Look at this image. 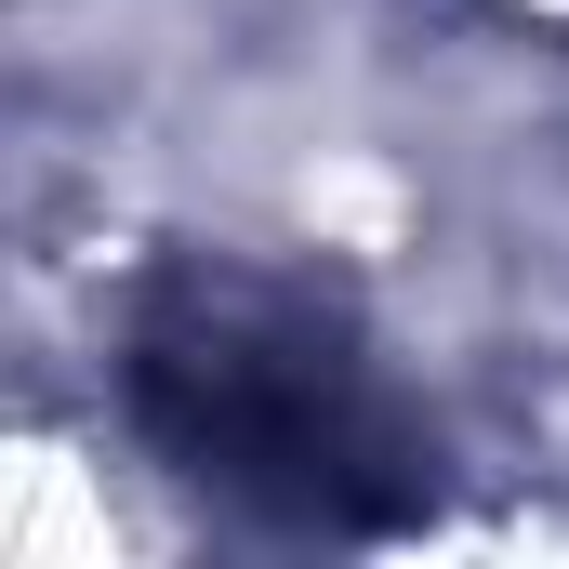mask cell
Instances as JSON below:
<instances>
[{
	"instance_id": "obj_1",
	"label": "cell",
	"mask_w": 569,
	"mask_h": 569,
	"mask_svg": "<svg viewBox=\"0 0 569 569\" xmlns=\"http://www.w3.org/2000/svg\"><path fill=\"white\" fill-rule=\"evenodd\" d=\"M133 425L212 503H252L279 530H385L425 503V437L345 305L252 266H186L133 318Z\"/></svg>"
},
{
	"instance_id": "obj_2",
	"label": "cell",
	"mask_w": 569,
	"mask_h": 569,
	"mask_svg": "<svg viewBox=\"0 0 569 569\" xmlns=\"http://www.w3.org/2000/svg\"><path fill=\"white\" fill-rule=\"evenodd\" d=\"M517 13H543V27H569V0H517Z\"/></svg>"
}]
</instances>
